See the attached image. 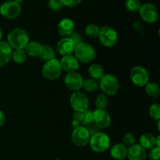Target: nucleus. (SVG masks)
<instances>
[{
    "label": "nucleus",
    "mask_w": 160,
    "mask_h": 160,
    "mask_svg": "<svg viewBox=\"0 0 160 160\" xmlns=\"http://www.w3.org/2000/svg\"><path fill=\"white\" fill-rule=\"evenodd\" d=\"M76 45L69 37L62 38L56 44V50L61 56H67L73 54Z\"/></svg>",
    "instance_id": "2eb2a0df"
},
{
    "label": "nucleus",
    "mask_w": 160,
    "mask_h": 160,
    "mask_svg": "<svg viewBox=\"0 0 160 160\" xmlns=\"http://www.w3.org/2000/svg\"><path fill=\"white\" fill-rule=\"evenodd\" d=\"M110 155L113 159L117 160H123L127 157L128 148L122 143L116 144L111 148Z\"/></svg>",
    "instance_id": "412c9836"
},
{
    "label": "nucleus",
    "mask_w": 160,
    "mask_h": 160,
    "mask_svg": "<svg viewBox=\"0 0 160 160\" xmlns=\"http://www.w3.org/2000/svg\"><path fill=\"white\" fill-rule=\"evenodd\" d=\"M145 93L150 98H156L159 96L160 95V88L159 86L156 83L154 82H148L146 85L145 86Z\"/></svg>",
    "instance_id": "5701e85b"
},
{
    "label": "nucleus",
    "mask_w": 160,
    "mask_h": 160,
    "mask_svg": "<svg viewBox=\"0 0 160 160\" xmlns=\"http://www.w3.org/2000/svg\"><path fill=\"white\" fill-rule=\"evenodd\" d=\"M28 42L29 35L23 28H14L7 36V43L12 49H23Z\"/></svg>",
    "instance_id": "f257e3e1"
},
{
    "label": "nucleus",
    "mask_w": 160,
    "mask_h": 160,
    "mask_svg": "<svg viewBox=\"0 0 160 160\" xmlns=\"http://www.w3.org/2000/svg\"><path fill=\"white\" fill-rule=\"evenodd\" d=\"M70 104L74 112H84L88 109L89 100L84 93L75 92L70 95Z\"/></svg>",
    "instance_id": "1a4fd4ad"
},
{
    "label": "nucleus",
    "mask_w": 160,
    "mask_h": 160,
    "mask_svg": "<svg viewBox=\"0 0 160 160\" xmlns=\"http://www.w3.org/2000/svg\"><path fill=\"white\" fill-rule=\"evenodd\" d=\"M84 78L78 72L67 73L64 78V84L72 92H79L83 86Z\"/></svg>",
    "instance_id": "ddd939ff"
},
{
    "label": "nucleus",
    "mask_w": 160,
    "mask_h": 160,
    "mask_svg": "<svg viewBox=\"0 0 160 160\" xmlns=\"http://www.w3.org/2000/svg\"><path fill=\"white\" fill-rule=\"evenodd\" d=\"M12 1L18 3V4H20V3H22V2H23L24 1V0H12Z\"/></svg>",
    "instance_id": "ea45409f"
},
{
    "label": "nucleus",
    "mask_w": 160,
    "mask_h": 160,
    "mask_svg": "<svg viewBox=\"0 0 160 160\" xmlns=\"http://www.w3.org/2000/svg\"><path fill=\"white\" fill-rule=\"evenodd\" d=\"M156 137L150 133L142 134L139 138V145L147 151L151 150L156 146Z\"/></svg>",
    "instance_id": "6ab92c4d"
},
{
    "label": "nucleus",
    "mask_w": 160,
    "mask_h": 160,
    "mask_svg": "<svg viewBox=\"0 0 160 160\" xmlns=\"http://www.w3.org/2000/svg\"><path fill=\"white\" fill-rule=\"evenodd\" d=\"M123 145H124L127 148L132 146L134 144H136L135 136L132 133H127L123 137Z\"/></svg>",
    "instance_id": "7c9ffc66"
},
{
    "label": "nucleus",
    "mask_w": 160,
    "mask_h": 160,
    "mask_svg": "<svg viewBox=\"0 0 160 160\" xmlns=\"http://www.w3.org/2000/svg\"><path fill=\"white\" fill-rule=\"evenodd\" d=\"M74 22L70 18H63L59 22L57 30L62 37L67 38L74 31Z\"/></svg>",
    "instance_id": "dca6fc26"
},
{
    "label": "nucleus",
    "mask_w": 160,
    "mask_h": 160,
    "mask_svg": "<svg viewBox=\"0 0 160 160\" xmlns=\"http://www.w3.org/2000/svg\"><path fill=\"white\" fill-rule=\"evenodd\" d=\"M62 70L60 62L56 58L45 62L42 70L43 78L48 81H54L58 79L62 74Z\"/></svg>",
    "instance_id": "20e7f679"
},
{
    "label": "nucleus",
    "mask_w": 160,
    "mask_h": 160,
    "mask_svg": "<svg viewBox=\"0 0 160 160\" xmlns=\"http://www.w3.org/2000/svg\"><path fill=\"white\" fill-rule=\"evenodd\" d=\"M21 12V6L15 2L6 1L0 6V14L7 20H13Z\"/></svg>",
    "instance_id": "9d476101"
},
{
    "label": "nucleus",
    "mask_w": 160,
    "mask_h": 160,
    "mask_svg": "<svg viewBox=\"0 0 160 160\" xmlns=\"http://www.w3.org/2000/svg\"><path fill=\"white\" fill-rule=\"evenodd\" d=\"M109 105V98L105 94H99L97 95L95 100V106L96 109H106Z\"/></svg>",
    "instance_id": "cd10ccee"
},
{
    "label": "nucleus",
    "mask_w": 160,
    "mask_h": 160,
    "mask_svg": "<svg viewBox=\"0 0 160 160\" xmlns=\"http://www.w3.org/2000/svg\"><path fill=\"white\" fill-rule=\"evenodd\" d=\"M88 74L90 75L91 78H93V79L98 81L104 76V69L100 64L93 63L89 67Z\"/></svg>",
    "instance_id": "4be33fe9"
},
{
    "label": "nucleus",
    "mask_w": 160,
    "mask_h": 160,
    "mask_svg": "<svg viewBox=\"0 0 160 160\" xmlns=\"http://www.w3.org/2000/svg\"><path fill=\"white\" fill-rule=\"evenodd\" d=\"M62 2L64 6L71 8L79 5L82 2V0H62Z\"/></svg>",
    "instance_id": "f704fd0d"
},
{
    "label": "nucleus",
    "mask_w": 160,
    "mask_h": 160,
    "mask_svg": "<svg viewBox=\"0 0 160 160\" xmlns=\"http://www.w3.org/2000/svg\"><path fill=\"white\" fill-rule=\"evenodd\" d=\"M73 53L78 62L82 63H89L92 62L96 56V52L94 47L84 42L76 45Z\"/></svg>",
    "instance_id": "f03ea898"
},
{
    "label": "nucleus",
    "mask_w": 160,
    "mask_h": 160,
    "mask_svg": "<svg viewBox=\"0 0 160 160\" xmlns=\"http://www.w3.org/2000/svg\"><path fill=\"white\" fill-rule=\"evenodd\" d=\"M156 146L159 147V148H160V136H157L156 137Z\"/></svg>",
    "instance_id": "4c0bfd02"
},
{
    "label": "nucleus",
    "mask_w": 160,
    "mask_h": 160,
    "mask_svg": "<svg viewBox=\"0 0 160 160\" xmlns=\"http://www.w3.org/2000/svg\"><path fill=\"white\" fill-rule=\"evenodd\" d=\"M130 79L137 87H145L149 82V74L145 67L142 66H135L131 69Z\"/></svg>",
    "instance_id": "0eeeda50"
},
{
    "label": "nucleus",
    "mask_w": 160,
    "mask_h": 160,
    "mask_svg": "<svg viewBox=\"0 0 160 160\" xmlns=\"http://www.w3.org/2000/svg\"><path fill=\"white\" fill-rule=\"evenodd\" d=\"M91 135L86 127H78L72 131L71 140L73 145L78 147H84L89 143Z\"/></svg>",
    "instance_id": "9b49d317"
},
{
    "label": "nucleus",
    "mask_w": 160,
    "mask_h": 160,
    "mask_svg": "<svg viewBox=\"0 0 160 160\" xmlns=\"http://www.w3.org/2000/svg\"><path fill=\"white\" fill-rule=\"evenodd\" d=\"M99 88L107 96H113L117 95L120 88L119 81L116 76L111 73L104 74L99 80Z\"/></svg>",
    "instance_id": "7ed1b4c3"
},
{
    "label": "nucleus",
    "mask_w": 160,
    "mask_h": 160,
    "mask_svg": "<svg viewBox=\"0 0 160 160\" xmlns=\"http://www.w3.org/2000/svg\"><path fill=\"white\" fill-rule=\"evenodd\" d=\"M38 58L42 60L45 61V62H47V61L51 60V59L56 58V53H55V51L51 46L45 45H43L42 53H41Z\"/></svg>",
    "instance_id": "393cba45"
},
{
    "label": "nucleus",
    "mask_w": 160,
    "mask_h": 160,
    "mask_svg": "<svg viewBox=\"0 0 160 160\" xmlns=\"http://www.w3.org/2000/svg\"><path fill=\"white\" fill-rule=\"evenodd\" d=\"M12 49L7 42L0 41V67H4L12 58Z\"/></svg>",
    "instance_id": "a211bd4d"
},
{
    "label": "nucleus",
    "mask_w": 160,
    "mask_h": 160,
    "mask_svg": "<svg viewBox=\"0 0 160 160\" xmlns=\"http://www.w3.org/2000/svg\"><path fill=\"white\" fill-rule=\"evenodd\" d=\"M127 157L129 160H146L147 152L139 144H134L128 148Z\"/></svg>",
    "instance_id": "f3484780"
},
{
    "label": "nucleus",
    "mask_w": 160,
    "mask_h": 160,
    "mask_svg": "<svg viewBox=\"0 0 160 160\" xmlns=\"http://www.w3.org/2000/svg\"><path fill=\"white\" fill-rule=\"evenodd\" d=\"M42 48H43V45L40 42H36V41H32V42H28V45L25 46L23 49L26 52L28 56L35 58L39 57L40 54L42 53Z\"/></svg>",
    "instance_id": "aec40b11"
},
{
    "label": "nucleus",
    "mask_w": 160,
    "mask_h": 160,
    "mask_svg": "<svg viewBox=\"0 0 160 160\" xmlns=\"http://www.w3.org/2000/svg\"><path fill=\"white\" fill-rule=\"evenodd\" d=\"M48 6L52 11H59L63 7L62 0H48Z\"/></svg>",
    "instance_id": "2f4dec72"
},
{
    "label": "nucleus",
    "mask_w": 160,
    "mask_h": 160,
    "mask_svg": "<svg viewBox=\"0 0 160 160\" xmlns=\"http://www.w3.org/2000/svg\"><path fill=\"white\" fill-rule=\"evenodd\" d=\"M133 26H134V28H135V29L138 30V31H141L142 29H143V25H142V23H141L140 21H138V20L134 22Z\"/></svg>",
    "instance_id": "e433bc0d"
},
{
    "label": "nucleus",
    "mask_w": 160,
    "mask_h": 160,
    "mask_svg": "<svg viewBox=\"0 0 160 160\" xmlns=\"http://www.w3.org/2000/svg\"><path fill=\"white\" fill-rule=\"evenodd\" d=\"M160 156V148L159 147H155L154 148L150 150V152L148 154L149 160H159Z\"/></svg>",
    "instance_id": "473e14b6"
},
{
    "label": "nucleus",
    "mask_w": 160,
    "mask_h": 160,
    "mask_svg": "<svg viewBox=\"0 0 160 160\" xmlns=\"http://www.w3.org/2000/svg\"><path fill=\"white\" fill-rule=\"evenodd\" d=\"M100 28L95 23H89L84 28L85 34L90 38H96L98 36Z\"/></svg>",
    "instance_id": "bb28decb"
},
{
    "label": "nucleus",
    "mask_w": 160,
    "mask_h": 160,
    "mask_svg": "<svg viewBox=\"0 0 160 160\" xmlns=\"http://www.w3.org/2000/svg\"><path fill=\"white\" fill-rule=\"evenodd\" d=\"M90 147L95 152H104L110 147V138L103 132H98L91 137Z\"/></svg>",
    "instance_id": "39448f33"
},
{
    "label": "nucleus",
    "mask_w": 160,
    "mask_h": 160,
    "mask_svg": "<svg viewBox=\"0 0 160 160\" xmlns=\"http://www.w3.org/2000/svg\"><path fill=\"white\" fill-rule=\"evenodd\" d=\"M100 42L107 48L113 47L118 41V34L114 28L110 26H103L100 28L98 36Z\"/></svg>",
    "instance_id": "423d86ee"
},
{
    "label": "nucleus",
    "mask_w": 160,
    "mask_h": 160,
    "mask_svg": "<svg viewBox=\"0 0 160 160\" xmlns=\"http://www.w3.org/2000/svg\"><path fill=\"white\" fill-rule=\"evenodd\" d=\"M138 12L142 20L146 23H153L159 19V11L152 3L146 2L142 4Z\"/></svg>",
    "instance_id": "6e6552de"
},
{
    "label": "nucleus",
    "mask_w": 160,
    "mask_h": 160,
    "mask_svg": "<svg viewBox=\"0 0 160 160\" xmlns=\"http://www.w3.org/2000/svg\"><path fill=\"white\" fill-rule=\"evenodd\" d=\"M141 6H142V2L140 0H126L125 1V7L127 10L129 12H138Z\"/></svg>",
    "instance_id": "c85d7f7f"
},
{
    "label": "nucleus",
    "mask_w": 160,
    "mask_h": 160,
    "mask_svg": "<svg viewBox=\"0 0 160 160\" xmlns=\"http://www.w3.org/2000/svg\"><path fill=\"white\" fill-rule=\"evenodd\" d=\"M5 122H6V116L4 112L0 109V127H2L5 124Z\"/></svg>",
    "instance_id": "c9c22d12"
},
{
    "label": "nucleus",
    "mask_w": 160,
    "mask_h": 160,
    "mask_svg": "<svg viewBox=\"0 0 160 160\" xmlns=\"http://www.w3.org/2000/svg\"><path fill=\"white\" fill-rule=\"evenodd\" d=\"M93 121L92 123L98 129H106L111 124V117L106 109H96L92 112Z\"/></svg>",
    "instance_id": "f8f14e48"
},
{
    "label": "nucleus",
    "mask_w": 160,
    "mask_h": 160,
    "mask_svg": "<svg viewBox=\"0 0 160 160\" xmlns=\"http://www.w3.org/2000/svg\"><path fill=\"white\" fill-rule=\"evenodd\" d=\"M54 160H62V159H54Z\"/></svg>",
    "instance_id": "a19ab883"
},
{
    "label": "nucleus",
    "mask_w": 160,
    "mask_h": 160,
    "mask_svg": "<svg viewBox=\"0 0 160 160\" xmlns=\"http://www.w3.org/2000/svg\"><path fill=\"white\" fill-rule=\"evenodd\" d=\"M82 88H84L85 92L92 93V92H95L99 88V84L97 80L91 78H88V79L84 80Z\"/></svg>",
    "instance_id": "b1692460"
},
{
    "label": "nucleus",
    "mask_w": 160,
    "mask_h": 160,
    "mask_svg": "<svg viewBox=\"0 0 160 160\" xmlns=\"http://www.w3.org/2000/svg\"><path fill=\"white\" fill-rule=\"evenodd\" d=\"M59 62H60L62 70L67 72V73L77 72L79 70V62L74 56V55L73 54L62 56Z\"/></svg>",
    "instance_id": "4468645a"
},
{
    "label": "nucleus",
    "mask_w": 160,
    "mask_h": 160,
    "mask_svg": "<svg viewBox=\"0 0 160 160\" xmlns=\"http://www.w3.org/2000/svg\"><path fill=\"white\" fill-rule=\"evenodd\" d=\"M149 115L153 120L159 121L160 120V106L158 103H153L151 105L148 109Z\"/></svg>",
    "instance_id": "c756f323"
},
{
    "label": "nucleus",
    "mask_w": 160,
    "mask_h": 160,
    "mask_svg": "<svg viewBox=\"0 0 160 160\" xmlns=\"http://www.w3.org/2000/svg\"><path fill=\"white\" fill-rule=\"evenodd\" d=\"M69 38H70L73 42H74V44L76 45H78V44L81 43V42H83L82 35H81L80 33L77 32V31H73V32L69 36Z\"/></svg>",
    "instance_id": "72a5a7b5"
},
{
    "label": "nucleus",
    "mask_w": 160,
    "mask_h": 160,
    "mask_svg": "<svg viewBox=\"0 0 160 160\" xmlns=\"http://www.w3.org/2000/svg\"><path fill=\"white\" fill-rule=\"evenodd\" d=\"M27 57H28V55L24 49H15L14 51H12L11 59L16 63L22 64L27 60Z\"/></svg>",
    "instance_id": "a878e982"
},
{
    "label": "nucleus",
    "mask_w": 160,
    "mask_h": 160,
    "mask_svg": "<svg viewBox=\"0 0 160 160\" xmlns=\"http://www.w3.org/2000/svg\"><path fill=\"white\" fill-rule=\"evenodd\" d=\"M2 35H3L2 30V28L0 27V41H2Z\"/></svg>",
    "instance_id": "58836bf2"
}]
</instances>
